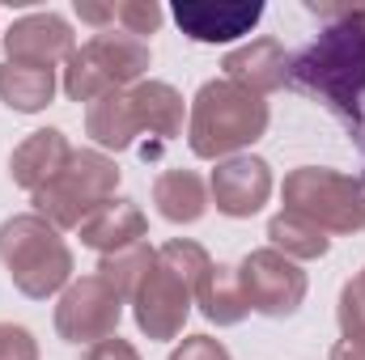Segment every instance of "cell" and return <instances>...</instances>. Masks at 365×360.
<instances>
[{
  "label": "cell",
  "instance_id": "obj_28",
  "mask_svg": "<svg viewBox=\"0 0 365 360\" xmlns=\"http://www.w3.org/2000/svg\"><path fill=\"white\" fill-rule=\"evenodd\" d=\"M331 360H365V344H357V339H340V344L331 348Z\"/></svg>",
  "mask_w": 365,
  "mask_h": 360
},
{
  "label": "cell",
  "instance_id": "obj_10",
  "mask_svg": "<svg viewBox=\"0 0 365 360\" xmlns=\"http://www.w3.org/2000/svg\"><path fill=\"white\" fill-rule=\"evenodd\" d=\"M268 199H272V166L264 157H247L242 153V157L217 162V170L208 179V203H217L221 216L247 221Z\"/></svg>",
  "mask_w": 365,
  "mask_h": 360
},
{
  "label": "cell",
  "instance_id": "obj_11",
  "mask_svg": "<svg viewBox=\"0 0 365 360\" xmlns=\"http://www.w3.org/2000/svg\"><path fill=\"white\" fill-rule=\"evenodd\" d=\"M77 51V34L60 13H26L4 34V60L30 68H56Z\"/></svg>",
  "mask_w": 365,
  "mask_h": 360
},
{
  "label": "cell",
  "instance_id": "obj_3",
  "mask_svg": "<svg viewBox=\"0 0 365 360\" xmlns=\"http://www.w3.org/2000/svg\"><path fill=\"white\" fill-rule=\"evenodd\" d=\"M268 123H272V110L259 93L217 77V81H204L191 97L187 149L204 162H230V157H242V149H251L255 140H264Z\"/></svg>",
  "mask_w": 365,
  "mask_h": 360
},
{
  "label": "cell",
  "instance_id": "obj_9",
  "mask_svg": "<svg viewBox=\"0 0 365 360\" xmlns=\"http://www.w3.org/2000/svg\"><path fill=\"white\" fill-rule=\"evenodd\" d=\"M238 275H242L251 309L264 314V318H293L306 301V271L272 246L251 250L238 263Z\"/></svg>",
  "mask_w": 365,
  "mask_h": 360
},
{
  "label": "cell",
  "instance_id": "obj_17",
  "mask_svg": "<svg viewBox=\"0 0 365 360\" xmlns=\"http://www.w3.org/2000/svg\"><path fill=\"white\" fill-rule=\"evenodd\" d=\"M77 17L93 26V34L102 30H123L132 38H145V34H158L166 13L162 4L153 0H110V4H98V0H77Z\"/></svg>",
  "mask_w": 365,
  "mask_h": 360
},
{
  "label": "cell",
  "instance_id": "obj_22",
  "mask_svg": "<svg viewBox=\"0 0 365 360\" xmlns=\"http://www.w3.org/2000/svg\"><path fill=\"white\" fill-rule=\"evenodd\" d=\"M268 238H272V250H280L284 259H302V263H310V259H323L327 250H331V238L314 225V221H306V216H297V212H276L272 221H268Z\"/></svg>",
  "mask_w": 365,
  "mask_h": 360
},
{
  "label": "cell",
  "instance_id": "obj_24",
  "mask_svg": "<svg viewBox=\"0 0 365 360\" xmlns=\"http://www.w3.org/2000/svg\"><path fill=\"white\" fill-rule=\"evenodd\" d=\"M336 318H340V331L344 339H357L365 344V268L340 288V305H336Z\"/></svg>",
  "mask_w": 365,
  "mask_h": 360
},
{
  "label": "cell",
  "instance_id": "obj_14",
  "mask_svg": "<svg viewBox=\"0 0 365 360\" xmlns=\"http://www.w3.org/2000/svg\"><path fill=\"white\" fill-rule=\"evenodd\" d=\"M68 157H73L68 136H64L60 127H38V132H30V136L13 149V157H9V179L34 195L38 186H47V182L68 166Z\"/></svg>",
  "mask_w": 365,
  "mask_h": 360
},
{
  "label": "cell",
  "instance_id": "obj_16",
  "mask_svg": "<svg viewBox=\"0 0 365 360\" xmlns=\"http://www.w3.org/2000/svg\"><path fill=\"white\" fill-rule=\"evenodd\" d=\"M140 132L145 127H140L136 102H132L128 90H115V93H106V97H98V102L86 106V136H90L98 149H106V153L132 149Z\"/></svg>",
  "mask_w": 365,
  "mask_h": 360
},
{
  "label": "cell",
  "instance_id": "obj_25",
  "mask_svg": "<svg viewBox=\"0 0 365 360\" xmlns=\"http://www.w3.org/2000/svg\"><path fill=\"white\" fill-rule=\"evenodd\" d=\"M0 360H38V339L17 322H0Z\"/></svg>",
  "mask_w": 365,
  "mask_h": 360
},
{
  "label": "cell",
  "instance_id": "obj_19",
  "mask_svg": "<svg viewBox=\"0 0 365 360\" xmlns=\"http://www.w3.org/2000/svg\"><path fill=\"white\" fill-rule=\"evenodd\" d=\"M153 203L170 225H195L208 212V186L191 170H166L153 182Z\"/></svg>",
  "mask_w": 365,
  "mask_h": 360
},
{
  "label": "cell",
  "instance_id": "obj_13",
  "mask_svg": "<svg viewBox=\"0 0 365 360\" xmlns=\"http://www.w3.org/2000/svg\"><path fill=\"white\" fill-rule=\"evenodd\" d=\"M221 68H225V81L259 93V97L289 85V51H284L276 38H268V34H264V38H251V43H242V47H234V51L221 60Z\"/></svg>",
  "mask_w": 365,
  "mask_h": 360
},
{
  "label": "cell",
  "instance_id": "obj_8",
  "mask_svg": "<svg viewBox=\"0 0 365 360\" xmlns=\"http://www.w3.org/2000/svg\"><path fill=\"white\" fill-rule=\"evenodd\" d=\"M119 318H123V297L98 271L73 280L60 292V305H56V331H60V339L86 344V348L119 335Z\"/></svg>",
  "mask_w": 365,
  "mask_h": 360
},
{
  "label": "cell",
  "instance_id": "obj_27",
  "mask_svg": "<svg viewBox=\"0 0 365 360\" xmlns=\"http://www.w3.org/2000/svg\"><path fill=\"white\" fill-rule=\"evenodd\" d=\"M81 360H140V352L128 344V339H119V335H110V339H102V344H93L86 348V356Z\"/></svg>",
  "mask_w": 365,
  "mask_h": 360
},
{
  "label": "cell",
  "instance_id": "obj_20",
  "mask_svg": "<svg viewBox=\"0 0 365 360\" xmlns=\"http://www.w3.org/2000/svg\"><path fill=\"white\" fill-rule=\"evenodd\" d=\"M132 102H136V115H140V127L149 132V136H158V140H175L182 136V115H187V106H182V93L175 85H166V81H140V85H132Z\"/></svg>",
  "mask_w": 365,
  "mask_h": 360
},
{
  "label": "cell",
  "instance_id": "obj_6",
  "mask_svg": "<svg viewBox=\"0 0 365 360\" xmlns=\"http://www.w3.org/2000/svg\"><path fill=\"white\" fill-rule=\"evenodd\" d=\"M119 174L123 170L102 149H73L68 166L47 182V186H38L30 195L34 216H43L56 229H81L93 208H102L106 199H115Z\"/></svg>",
  "mask_w": 365,
  "mask_h": 360
},
{
  "label": "cell",
  "instance_id": "obj_1",
  "mask_svg": "<svg viewBox=\"0 0 365 360\" xmlns=\"http://www.w3.org/2000/svg\"><path fill=\"white\" fill-rule=\"evenodd\" d=\"M289 85L323 102L365 149V30L357 21L323 17L319 38L289 55Z\"/></svg>",
  "mask_w": 365,
  "mask_h": 360
},
{
  "label": "cell",
  "instance_id": "obj_4",
  "mask_svg": "<svg viewBox=\"0 0 365 360\" xmlns=\"http://www.w3.org/2000/svg\"><path fill=\"white\" fill-rule=\"evenodd\" d=\"M0 263L13 288L30 301H47L73 284V250L56 225L34 212L9 216L0 225Z\"/></svg>",
  "mask_w": 365,
  "mask_h": 360
},
{
  "label": "cell",
  "instance_id": "obj_21",
  "mask_svg": "<svg viewBox=\"0 0 365 360\" xmlns=\"http://www.w3.org/2000/svg\"><path fill=\"white\" fill-rule=\"evenodd\" d=\"M56 97V68H30V64H0V102L17 115H38Z\"/></svg>",
  "mask_w": 365,
  "mask_h": 360
},
{
  "label": "cell",
  "instance_id": "obj_18",
  "mask_svg": "<svg viewBox=\"0 0 365 360\" xmlns=\"http://www.w3.org/2000/svg\"><path fill=\"white\" fill-rule=\"evenodd\" d=\"M195 305L200 314L212 322V327H238L247 314H251V301H247V288H242V275L230 263H212V271L204 275L200 292H195Z\"/></svg>",
  "mask_w": 365,
  "mask_h": 360
},
{
  "label": "cell",
  "instance_id": "obj_26",
  "mask_svg": "<svg viewBox=\"0 0 365 360\" xmlns=\"http://www.w3.org/2000/svg\"><path fill=\"white\" fill-rule=\"evenodd\" d=\"M170 360H230L225 344L212 339V335H187L179 348L170 352Z\"/></svg>",
  "mask_w": 365,
  "mask_h": 360
},
{
  "label": "cell",
  "instance_id": "obj_7",
  "mask_svg": "<svg viewBox=\"0 0 365 360\" xmlns=\"http://www.w3.org/2000/svg\"><path fill=\"white\" fill-rule=\"evenodd\" d=\"M280 199L289 212L314 221L323 233H361L365 229V186L353 174L327 166H297L284 174Z\"/></svg>",
  "mask_w": 365,
  "mask_h": 360
},
{
  "label": "cell",
  "instance_id": "obj_12",
  "mask_svg": "<svg viewBox=\"0 0 365 360\" xmlns=\"http://www.w3.org/2000/svg\"><path fill=\"white\" fill-rule=\"evenodd\" d=\"M175 21L191 43H234L264 17L259 0H175Z\"/></svg>",
  "mask_w": 365,
  "mask_h": 360
},
{
  "label": "cell",
  "instance_id": "obj_23",
  "mask_svg": "<svg viewBox=\"0 0 365 360\" xmlns=\"http://www.w3.org/2000/svg\"><path fill=\"white\" fill-rule=\"evenodd\" d=\"M158 263V250L149 246V242H136V246H123V250H115V255H102V263H98V275L123 297V305L136 297V288L145 284V275L153 271Z\"/></svg>",
  "mask_w": 365,
  "mask_h": 360
},
{
  "label": "cell",
  "instance_id": "obj_5",
  "mask_svg": "<svg viewBox=\"0 0 365 360\" xmlns=\"http://www.w3.org/2000/svg\"><path fill=\"white\" fill-rule=\"evenodd\" d=\"M149 64H153V51L145 38H132L123 30H102L64 60V93L90 106L115 90L140 85Z\"/></svg>",
  "mask_w": 365,
  "mask_h": 360
},
{
  "label": "cell",
  "instance_id": "obj_2",
  "mask_svg": "<svg viewBox=\"0 0 365 360\" xmlns=\"http://www.w3.org/2000/svg\"><path fill=\"white\" fill-rule=\"evenodd\" d=\"M208 271H212L208 250L191 238H170L166 246H158V263L145 275V284L136 288V297L128 301L140 335H149L158 344L179 339Z\"/></svg>",
  "mask_w": 365,
  "mask_h": 360
},
{
  "label": "cell",
  "instance_id": "obj_15",
  "mask_svg": "<svg viewBox=\"0 0 365 360\" xmlns=\"http://www.w3.org/2000/svg\"><path fill=\"white\" fill-rule=\"evenodd\" d=\"M145 229H149V221L136 199H106L102 208H93L86 216V225L77 233H81V246H90L98 255H115L123 246L145 242Z\"/></svg>",
  "mask_w": 365,
  "mask_h": 360
},
{
  "label": "cell",
  "instance_id": "obj_29",
  "mask_svg": "<svg viewBox=\"0 0 365 360\" xmlns=\"http://www.w3.org/2000/svg\"><path fill=\"white\" fill-rule=\"evenodd\" d=\"M361 186H365V174H361Z\"/></svg>",
  "mask_w": 365,
  "mask_h": 360
}]
</instances>
